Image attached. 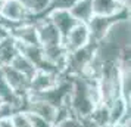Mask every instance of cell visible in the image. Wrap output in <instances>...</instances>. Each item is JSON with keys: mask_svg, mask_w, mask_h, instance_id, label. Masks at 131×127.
<instances>
[{"mask_svg": "<svg viewBox=\"0 0 131 127\" xmlns=\"http://www.w3.org/2000/svg\"><path fill=\"white\" fill-rule=\"evenodd\" d=\"M90 43H91L90 31L85 22H77L62 40V44H63V47L68 53L74 52V50H78V49L84 47Z\"/></svg>", "mask_w": 131, "mask_h": 127, "instance_id": "cell-1", "label": "cell"}, {"mask_svg": "<svg viewBox=\"0 0 131 127\" xmlns=\"http://www.w3.org/2000/svg\"><path fill=\"white\" fill-rule=\"evenodd\" d=\"M130 18H118L116 21L112 22V25L109 27L106 36L103 38L118 47L124 49L130 46Z\"/></svg>", "mask_w": 131, "mask_h": 127, "instance_id": "cell-2", "label": "cell"}, {"mask_svg": "<svg viewBox=\"0 0 131 127\" xmlns=\"http://www.w3.org/2000/svg\"><path fill=\"white\" fill-rule=\"evenodd\" d=\"M36 28H37L38 42H40L41 47L62 44V36L58 31V28L53 25V22L47 18V15H43L41 19H37Z\"/></svg>", "mask_w": 131, "mask_h": 127, "instance_id": "cell-3", "label": "cell"}, {"mask_svg": "<svg viewBox=\"0 0 131 127\" xmlns=\"http://www.w3.org/2000/svg\"><path fill=\"white\" fill-rule=\"evenodd\" d=\"M0 16L10 25V28H13L15 25L21 24V22L30 21L31 18L21 0H5L3 7L0 11Z\"/></svg>", "mask_w": 131, "mask_h": 127, "instance_id": "cell-4", "label": "cell"}, {"mask_svg": "<svg viewBox=\"0 0 131 127\" xmlns=\"http://www.w3.org/2000/svg\"><path fill=\"white\" fill-rule=\"evenodd\" d=\"M118 18H130V13H122V15H118V16H99V15H93L91 19L87 22V27H89L90 31V38H91V43H97L100 42L103 37L106 36L109 27L112 25L113 21H116Z\"/></svg>", "mask_w": 131, "mask_h": 127, "instance_id": "cell-5", "label": "cell"}, {"mask_svg": "<svg viewBox=\"0 0 131 127\" xmlns=\"http://www.w3.org/2000/svg\"><path fill=\"white\" fill-rule=\"evenodd\" d=\"M0 73L7 81V84L12 87V90L18 96H27L30 90V79L24 75L22 73L16 71L10 65H3L0 67Z\"/></svg>", "mask_w": 131, "mask_h": 127, "instance_id": "cell-6", "label": "cell"}, {"mask_svg": "<svg viewBox=\"0 0 131 127\" xmlns=\"http://www.w3.org/2000/svg\"><path fill=\"white\" fill-rule=\"evenodd\" d=\"M60 75L54 73H49V71H41L37 70L34 75L30 79V90L28 93H41L49 89H52L58 84Z\"/></svg>", "mask_w": 131, "mask_h": 127, "instance_id": "cell-7", "label": "cell"}, {"mask_svg": "<svg viewBox=\"0 0 131 127\" xmlns=\"http://www.w3.org/2000/svg\"><path fill=\"white\" fill-rule=\"evenodd\" d=\"M47 18L53 22V25L58 28V31L60 33L62 36V40L63 37L71 31V28L77 24L78 21L71 15L69 11H63V9H53V11H49L47 13Z\"/></svg>", "mask_w": 131, "mask_h": 127, "instance_id": "cell-8", "label": "cell"}, {"mask_svg": "<svg viewBox=\"0 0 131 127\" xmlns=\"http://www.w3.org/2000/svg\"><path fill=\"white\" fill-rule=\"evenodd\" d=\"M12 37L22 44H40L36 22L32 21H25V22L15 25L12 28Z\"/></svg>", "mask_w": 131, "mask_h": 127, "instance_id": "cell-9", "label": "cell"}, {"mask_svg": "<svg viewBox=\"0 0 131 127\" xmlns=\"http://www.w3.org/2000/svg\"><path fill=\"white\" fill-rule=\"evenodd\" d=\"M93 13L99 16H118L122 13H130V9L122 7L116 0H91Z\"/></svg>", "mask_w": 131, "mask_h": 127, "instance_id": "cell-10", "label": "cell"}, {"mask_svg": "<svg viewBox=\"0 0 131 127\" xmlns=\"http://www.w3.org/2000/svg\"><path fill=\"white\" fill-rule=\"evenodd\" d=\"M131 102L125 101L124 97H115L112 102L107 105V111H109V120H111V126L118 124L121 118L124 117L127 112H131Z\"/></svg>", "mask_w": 131, "mask_h": 127, "instance_id": "cell-11", "label": "cell"}, {"mask_svg": "<svg viewBox=\"0 0 131 127\" xmlns=\"http://www.w3.org/2000/svg\"><path fill=\"white\" fill-rule=\"evenodd\" d=\"M69 12H71V15L77 19L78 22H85V24L94 15L93 13V3H91V0H77L72 5V7L69 9Z\"/></svg>", "mask_w": 131, "mask_h": 127, "instance_id": "cell-12", "label": "cell"}, {"mask_svg": "<svg viewBox=\"0 0 131 127\" xmlns=\"http://www.w3.org/2000/svg\"><path fill=\"white\" fill-rule=\"evenodd\" d=\"M16 53H18V46H16V40L12 36L0 42V67L9 65Z\"/></svg>", "mask_w": 131, "mask_h": 127, "instance_id": "cell-13", "label": "cell"}, {"mask_svg": "<svg viewBox=\"0 0 131 127\" xmlns=\"http://www.w3.org/2000/svg\"><path fill=\"white\" fill-rule=\"evenodd\" d=\"M12 68H15L16 71H19V73H22L24 75H27L28 79H31L32 75H34V73L37 71V68L31 64L30 61L25 58L22 53H16L15 56H13V59L10 61V64H9Z\"/></svg>", "mask_w": 131, "mask_h": 127, "instance_id": "cell-14", "label": "cell"}, {"mask_svg": "<svg viewBox=\"0 0 131 127\" xmlns=\"http://www.w3.org/2000/svg\"><path fill=\"white\" fill-rule=\"evenodd\" d=\"M21 2L27 12L30 13V16H41L47 13L52 0H21Z\"/></svg>", "mask_w": 131, "mask_h": 127, "instance_id": "cell-15", "label": "cell"}, {"mask_svg": "<svg viewBox=\"0 0 131 127\" xmlns=\"http://www.w3.org/2000/svg\"><path fill=\"white\" fill-rule=\"evenodd\" d=\"M89 118L94 123L97 127H111V120H109V111H107L106 105H97L94 109L91 111V114L89 115Z\"/></svg>", "mask_w": 131, "mask_h": 127, "instance_id": "cell-16", "label": "cell"}, {"mask_svg": "<svg viewBox=\"0 0 131 127\" xmlns=\"http://www.w3.org/2000/svg\"><path fill=\"white\" fill-rule=\"evenodd\" d=\"M10 121H12L13 127H32L31 126L30 115L25 111H15L10 115Z\"/></svg>", "mask_w": 131, "mask_h": 127, "instance_id": "cell-17", "label": "cell"}, {"mask_svg": "<svg viewBox=\"0 0 131 127\" xmlns=\"http://www.w3.org/2000/svg\"><path fill=\"white\" fill-rule=\"evenodd\" d=\"M75 2H77V0H52V2H50V6H49V11H53V9H63V11H69ZM49 11H47V12H49Z\"/></svg>", "mask_w": 131, "mask_h": 127, "instance_id": "cell-18", "label": "cell"}, {"mask_svg": "<svg viewBox=\"0 0 131 127\" xmlns=\"http://www.w3.org/2000/svg\"><path fill=\"white\" fill-rule=\"evenodd\" d=\"M53 127H81V118H78V117H75V115L72 114L68 118L62 120L60 123L54 124Z\"/></svg>", "mask_w": 131, "mask_h": 127, "instance_id": "cell-19", "label": "cell"}, {"mask_svg": "<svg viewBox=\"0 0 131 127\" xmlns=\"http://www.w3.org/2000/svg\"><path fill=\"white\" fill-rule=\"evenodd\" d=\"M28 115H30L31 126H32V127H53V124H52V123L46 121L44 118L38 117V115H34V114H31V112H28Z\"/></svg>", "mask_w": 131, "mask_h": 127, "instance_id": "cell-20", "label": "cell"}, {"mask_svg": "<svg viewBox=\"0 0 131 127\" xmlns=\"http://www.w3.org/2000/svg\"><path fill=\"white\" fill-rule=\"evenodd\" d=\"M0 127H13L12 121H10V117H3V118H0Z\"/></svg>", "mask_w": 131, "mask_h": 127, "instance_id": "cell-21", "label": "cell"}, {"mask_svg": "<svg viewBox=\"0 0 131 127\" xmlns=\"http://www.w3.org/2000/svg\"><path fill=\"white\" fill-rule=\"evenodd\" d=\"M119 5L122 7H127V9H130V0H116Z\"/></svg>", "mask_w": 131, "mask_h": 127, "instance_id": "cell-22", "label": "cell"}]
</instances>
